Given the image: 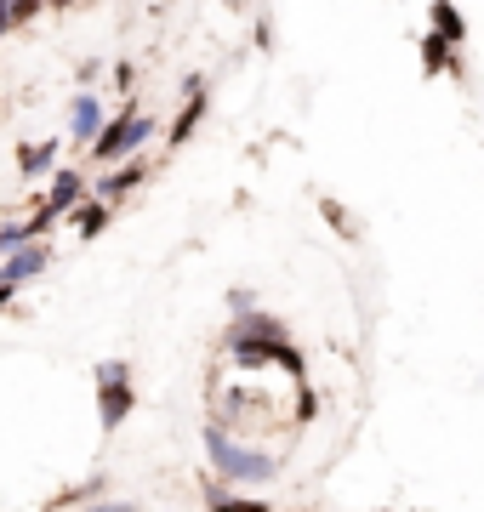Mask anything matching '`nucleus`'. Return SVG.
I'll use <instances>...</instances> for the list:
<instances>
[{
  "instance_id": "nucleus-1",
  "label": "nucleus",
  "mask_w": 484,
  "mask_h": 512,
  "mask_svg": "<svg viewBox=\"0 0 484 512\" xmlns=\"http://www.w3.org/2000/svg\"><path fill=\"white\" fill-rule=\"evenodd\" d=\"M205 456H211V467H217L228 484H268V478L280 473V461L268 456V450H251V444L228 439L223 421H211V427H205Z\"/></svg>"
},
{
  "instance_id": "nucleus-2",
  "label": "nucleus",
  "mask_w": 484,
  "mask_h": 512,
  "mask_svg": "<svg viewBox=\"0 0 484 512\" xmlns=\"http://www.w3.org/2000/svg\"><path fill=\"white\" fill-rule=\"evenodd\" d=\"M228 353L240 370H285L291 382H302V353L291 336H245V342H228Z\"/></svg>"
},
{
  "instance_id": "nucleus-3",
  "label": "nucleus",
  "mask_w": 484,
  "mask_h": 512,
  "mask_svg": "<svg viewBox=\"0 0 484 512\" xmlns=\"http://www.w3.org/2000/svg\"><path fill=\"white\" fill-rule=\"evenodd\" d=\"M154 137V120L149 114H137V109H126L120 120H109V126H97V137H92V160H103V165H120L126 154H137V148Z\"/></svg>"
},
{
  "instance_id": "nucleus-4",
  "label": "nucleus",
  "mask_w": 484,
  "mask_h": 512,
  "mask_svg": "<svg viewBox=\"0 0 484 512\" xmlns=\"http://www.w3.org/2000/svg\"><path fill=\"white\" fill-rule=\"evenodd\" d=\"M131 404H137V393H131V365L103 359L97 365V421H103V433H120V421L131 416Z\"/></svg>"
},
{
  "instance_id": "nucleus-5",
  "label": "nucleus",
  "mask_w": 484,
  "mask_h": 512,
  "mask_svg": "<svg viewBox=\"0 0 484 512\" xmlns=\"http://www.w3.org/2000/svg\"><path fill=\"white\" fill-rule=\"evenodd\" d=\"M40 268H46V245H40V239H29V245H18V251L6 256L0 279H6V285H29V279H35Z\"/></svg>"
},
{
  "instance_id": "nucleus-6",
  "label": "nucleus",
  "mask_w": 484,
  "mask_h": 512,
  "mask_svg": "<svg viewBox=\"0 0 484 512\" xmlns=\"http://www.w3.org/2000/svg\"><path fill=\"white\" fill-rule=\"evenodd\" d=\"M188 103H183V114H177V120H171V148L177 143H188V137H194V126H200L205 120V86H200V74H188Z\"/></svg>"
},
{
  "instance_id": "nucleus-7",
  "label": "nucleus",
  "mask_w": 484,
  "mask_h": 512,
  "mask_svg": "<svg viewBox=\"0 0 484 512\" xmlns=\"http://www.w3.org/2000/svg\"><path fill=\"white\" fill-rule=\"evenodd\" d=\"M80 194H86V177H80V171H57L52 194H46V211H52V217H63L69 205H80Z\"/></svg>"
},
{
  "instance_id": "nucleus-8",
  "label": "nucleus",
  "mask_w": 484,
  "mask_h": 512,
  "mask_svg": "<svg viewBox=\"0 0 484 512\" xmlns=\"http://www.w3.org/2000/svg\"><path fill=\"white\" fill-rule=\"evenodd\" d=\"M143 183V165H114L109 177H103V183H97V200L103 205H114V200H126L131 188Z\"/></svg>"
},
{
  "instance_id": "nucleus-9",
  "label": "nucleus",
  "mask_w": 484,
  "mask_h": 512,
  "mask_svg": "<svg viewBox=\"0 0 484 512\" xmlns=\"http://www.w3.org/2000/svg\"><path fill=\"white\" fill-rule=\"evenodd\" d=\"M439 69L462 74V63H456V46H450L445 35H428L422 40V74H439Z\"/></svg>"
},
{
  "instance_id": "nucleus-10",
  "label": "nucleus",
  "mask_w": 484,
  "mask_h": 512,
  "mask_svg": "<svg viewBox=\"0 0 484 512\" xmlns=\"http://www.w3.org/2000/svg\"><path fill=\"white\" fill-rule=\"evenodd\" d=\"M433 35H445L450 46H462L467 40V23H462V12H456V6H450V0H433Z\"/></svg>"
},
{
  "instance_id": "nucleus-11",
  "label": "nucleus",
  "mask_w": 484,
  "mask_h": 512,
  "mask_svg": "<svg viewBox=\"0 0 484 512\" xmlns=\"http://www.w3.org/2000/svg\"><path fill=\"white\" fill-rule=\"evenodd\" d=\"M205 507L211 512H274L268 501H240V495H228V484H205Z\"/></svg>"
},
{
  "instance_id": "nucleus-12",
  "label": "nucleus",
  "mask_w": 484,
  "mask_h": 512,
  "mask_svg": "<svg viewBox=\"0 0 484 512\" xmlns=\"http://www.w3.org/2000/svg\"><path fill=\"white\" fill-rule=\"evenodd\" d=\"M69 126H75V137H86V143L97 137V126H103V109H97V97H92V92H80V97H75V114H69Z\"/></svg>"
},
{
  "instance_id": "nucleus-13",
  "label": "nucleus",
  "mask_w": 484,
  "mask_h": 512,
  "mask_svg": "<svg viewBox=\"0 0 484 512\" xmlns=\"http://www.w3.org/2000/svg\"><path fill=\"white\" fill-rule=\"evenodd\" d=\"M69 211H75V234H80V239H97L103 228H109V205H103V200H92V205H69Z\"/></svg>"
},
{
  "instance_id": "nucleus-14",
  "label": "nucleus",
  "mask_w": 484,
  "mask_h": 512,
  "mask_svg": "<svg viewBox=\"0 0 484 512\" xmlns=\"http://www.w3.org/2000/svg\"><path fill=\"white\" fill-rule=\"evenodd\" d=\"M57 160V143H35V148H18V165H23V177H40L46 165Z\"/></svg>"
},
{
  "instance_id": "nucleus-15",
  "label": "nucleus",
  "mask_w": 484,
  "mask_h": 512,
  "mask_svg": "<svg viewBox=\"0 0 484 512\" xmlns=\"http://www.w3.org/2000/svg\"><path fill=\"white\" fill-rule=\"evenodd\" d=\"M46 12V0H6V23H29Z\"/></svg>"
},
{
  "instance_id": "nucleus-16",
  "label": "nucleus",
  "mask_w": 484,
  "mask_h": 512,
  "mask_svg": "<svg viewBox=\"0 0 484 512\" xmlns=\"http://www.w3.org/2000/svg\"><path fill=\"white\" fill-rule=\"evenodd\" d=\"M29 222H6V228H0V251H18V245H29Z\"/></svg>"
},
{
  "instance_id": "nucleus-17",
  "label": "nucleus",
  "mask_w": 484,
  "mask_h": 512,
  "mask_svg": "<svg viewBox=\"0 0 484 512\" xmlns=\"http://www.w3.org/2000/svg\"><path fill=\"white\" fill-rule=\"evenodd\" d=\"M314 404H319V399L308 393V387H302V393H297V416H302V421H314Z\"/></svg>"
},
{
  "instance_id": "nucleus-18",
  "label": "nucleus",
  "mask_w": 484,
  "mask_h": 512,
  "mask_svg": "<svg viewBox=\"0 0 484 512\" xmlns=\"http://www.w3.org/2000/svg\"><path fill=\"white\" fill-rule=\"evenodd\" d=\"M325 217L336 222V234H348V217H342V205H336V200H325Z\"/></svg>"
},
{
  "instance_id": "nucleus-19",
  "label": "nucleus",
  "mask_w": 484,
  "mask_h": 512,
  "mask_svg": "<svg viewBox=\"0 0 484 512\" xmlns=\"http://www.w3.org/2000/svg\"><path fill=\"white\" fill-rule=\"evenodd\" d=\"M92 512H137L131 501H103V507H92Z\"/></svg>"
},
{
  "instance_id": "nucleus-20",
  "label": "nucleus",
  "mask_w": 484,
  "mask_h": 512,
  "mask_svg": "<svg viewBox=\"0 0 484 512\" xmlns=\"http://www.w3.org/2000/svg\"><path fill=\"white\" fill-rule=\"evenodd\" d=\"M6 29H12V23H6V0H0V35H6Z\"/></svg>"
},
{
  "instance_id": "nucleus-21",
  "label": "nucleus",
  "mask_w": 484,
  "mask_h": 512,
  "mask_svg": "<svg viewBox=\"0 0 484 512\" xmlns=\"http://www.w3.org/2000/svg\"><path fill=\"white\" fill-rule=\"evenodd\" d=\"M46 6H75V0H46Z\"/></svg>"
}]
</instances>
